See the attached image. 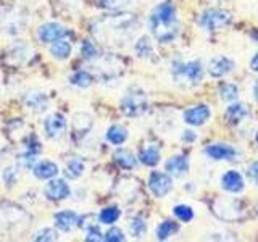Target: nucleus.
Returning a JSON list of instances; mask_svg holds the SVG:
<instances>
[{"label": "nucleus", "mask_w": 258, "mask_h": 242, "mask_svg": "<svg viewBox=\"0 0 258 242\" xmlns=\"http://www.w3.org/2000/svg\"><path fill=\"white\" fill-rule=\"evenodd\" d=\"M113 158H115L116 165L123 169H133L137 165V158L134 157V153L127 149H118L113 153Z\"/></svg>", "instance_id": "nucleus-21"}, {"label": "nucleus", "mask_w": 258, "mask_h": 242, "mask_svg": "<svg viewBox=\"0 0 258 242\" xmlns=\"http://www.w3.org/2000/svg\"><path fill=\"white\" fill-rule=\"evenodd\" d=\"M232 21V15L223 8H207L199 15V26L205 31H220L226 26H229Z\"/></svg>", "instance_id": "nucleus-5"}, {"label": "nucleus", "mask_w": 258, "mask_h": 242, "mask_svg": "<svg viewBox=\"0 0 258 242\" xmlns=\"http://www.w3.org/2000/svg\"><path fill=\"white\" fill-rule=\"evenodd\" d=\"M129 231L134 237H142L145 232H147V223H145L142 218H133L129 221Z\"/></svg>", "instance_id": "nucleus-33"}, {"label": "nucleus", "mask_w": 258, "mask_h": 242, "mask_svg": "<svg viewBox=\"0 0 258 242\" xmlns=\"http://www.w3.org/2000/svg\"><path fill=\"white\" fill-rule=\"evenodd\" d=\"M124 239H126L124 232L118 228H111L110 231H107V234H103V240H107V242H121Z\"/></svg>", "instance_id": "nucleus-36"}, {"label": "nucleus", "mask_w": 258, "mask_h": 242, "mask_svg": "<svg viewBox=\"0 0 258 242\" xmlns=\"http://www.w3.org/2000/svg\"><path fill=\"white\" fill-rule=\"evenodd\" d=\"M213 212L223 220L232 221L242 216V207L236 200H216L213 205Z\"/></svg>", "instance_id": "nucleus-9"}, {"label": "nucleus", "mask_w": 258, "mask_h": 242, "mask_svg": "<svg viewBox=\"0 0 258 242\" xmlns=\"http://www.w3.org/2000/svg\"><path fill=\"white\" fill-rule=\"evenodd\" d=\"M92 128V118L87 115V113H76L75 118H73V134L76 137H83L86 136Z\"/></svg>", "instance_id": "nucleus-19"}, {"label": "nucleus", "mask_w": 258, "mask_h": 242, "mask_svg": "<svg viewBox=\"0 0 258 242\" xmlns=\"http://www.w3.org/2000/svg\"><path fill=\"white\" fill-rule=\"evenodd\" d=\"M102 236H103V234L100 232L99 226H97L95 223L89 226V228H86V239H87V240H95V242H99V240H103Z\"/></svg>", "instance_id": "nucleus-37"}, {"label": "nucleus", "mask_w": 258, "mask_h": 242, "mask_svg": "<svg viewBox=\"0 0 258 242\" xmlns=\"http://www.w3.org/2000/svg\"><path fill=\"white\" fill-rule=\"evenodd\" d=\"M131 0H100L102 7L108 8V10H119L126 5H129Z\"/></svg>", "instance_id": "nucleus-38"}, {"label": "nucleus", "mask_w": 258, "mask_h": 242, "mask_svg": "<svg viewBox=\"0 0 258 242\" xmlns=\"http://www.w3.org/2000/svg\"><path fill=\"white\" fill-rule=\"evenodd\" d=\"M105 137H107V141L113 145H121L124 144L126 139H127V129L124 126H119V125H113L108 128L107 134H105Z\"/></svg>", "instance_id": "nucleus-23"}, {"label": "nucleus", "mask_w": 258, "mask_h": 242, "mask_svg": "<svg viewBox=\"0 0 258 242\" xmlns=\"http://www.w3.org/2000/svg\"><path fill=\"white\" fill-rule=\"evenodd\" d=\"M234 70V62L228 56H215L208 63V73L213 78H223Z\"/></svg>", "instance_id": "nucleus-14"}, {"label": "nucleus", "mask_w": 258, "mask_h": 242, "mask_svg": "<svg viewBox=\"0 0 258 242\" xmlns=\"http://www.w3.org/2000/svg\"><path fill=\"white\" fill-rule=\"evenodd\" d=\"M182 141L184 142H189V144L196 142L197 141V134L194 133L192 129H185V131H182Z\"/></svg>", "instance_id": "nucleus-40"}, {"label": "nucleus", "mask_w": 258, "mask_h": 242, "mask_svg": "<svg viewBox=\"0 0 258 242\" xmlns=\"http://www.w3.org/2000/svg\"><path fill=\"white\" fill-rule=\"evenodd\" d=\"M44 194H45V197L48 200H63V199L70 197L71 189H70V186L67 184V181H63V179H52L50 183L45 186Z\"/></svg>", "instance_id": "nucleus-13"}, {"label": "nucleus", "mask_w": 258, "mask_h": 242, "mask_svg": "<svg viewBox=\"0 0 258 242\" xmlns=\"http://www.w3.org/2000/svg\"><path fill=\"white\" fill-rule=\"evenodd\" d=\"M256 213H258V204H256Z\"/></svg>", "instance_id": "nucleus-44"}, {"label": "nucleus", "mask_w": 258, "mask_h": 242, "mask_svg": "<svg viewBox=\"0 0 258 242\" xmlns=\"http://www.w3.org/2000/svg\"><path fill=\"white\" fill-rule=\"evenodd\" d=\"M50 53L55 56V58H58V60L68 58L70 53H71V44L68 42V40H63V39L55 40V42H52Z\"/></svg>", "instance_id": "nucleus-26"}, {"label": "nucleus", "mask_w": 258, "mask_h": 242, "mask_svg": "<svg viewBox=\"0 0 258 242\" xmlns=\"http://www.w3.org/2000/svg\"><path fill=\"white\" fill-rule=\"evenodd\" d=\"M81 53H83L86 60H94L99 56V50H97V47L91 40H84V42L81 44Z\"/></svg>", "instance_id": "nucleus-34"}, {"label": "nucleus", "mask_w": 258, "mask_h": 242, "mask_svg": "<svg viewBox=\"0 0 258 242\" xmlns=\"http://www.w3.org/2000/svg\"><path fill=\"white\" fill-rule=\"evenodd\" d=\"M149 29L160 44L174 42L181 31V23L174 5L165 2L153 8L149 16Z\"/></svg>", "instance_id": "nucleus-2"}, {"label": "nucleus", "mask_w": 258, "mask_h": 242, "mask_svg": "<svg viewBox=\"0 0 258 242\" xmlns=\"http://www.w3.org/2000/svg\"><path fill=\"white\" fill-rule=\"evenodd\" d=\"M139 23L134 15L121 13L97 20L92 24L94 36L105 44H124L136 32Z\"/></svg>", "instance_id": "nucleus-1"}, {"label": "nucleus", "mask_w": 258, "mask_h": 242, "mask_svg": "<svg viewBox=\"0 0 258 242\" xmlns=\"http://www.w3.org/2000/svg\"><path fill=\"white\" fill-rule=\"evenodd\" d=\"M253 95H255V99H256V102H258V79H256V83H255V86H253Z\"/></svg>", "instance_id": "nucleus-42"}, {"label": "nucleus", "mask_w": 258, "mask_h": 242, "mask_svg": "<svg viewBox=\"0 0 258 242\" xmlns=\"http://www.w3.org/2000/svg\"><path fill=\"white\" fill-rule=\"evenodd\" d=\"M179 231V224L174 223V221H161L158 224V228H157V239L160 240H166L169 239L171 236H174V234Z\"/></svg>", "instance_id": "nucleus-25"}, {"label": "nucleus", "mask_w": 258, "mask_h": 242, "mask_svg": "<svg viewBox=\"0 0 258 242\" xmlns=\"http://www.w3.org/2000/svg\"><path fill=\"white\" fill-rule=\"evenodd\" d=\"M139 160L145 166H155L160 161V149L155 147V145H147L141 150Z\"/></svg>", "instance_id": "nucleus-24"}, {"label": "nucleus", "mask_w": 258, "mask_h": 242, "mask_svg": "<svg viewBox=\"0 0 258 242\" xmlns=\"http://www.w3.org/2000/svg\"><path fill=\"white\" fill-rule=\"evenodd\" d=\"M48 105V99L44 92H32L26 97V107L31 111H44Z\"/></svg>", "instance_id": "nucleus-22"}, {"label": "nucleus", "mask_w": 258, "mask_h": 242, "mask_svg": "<svg viewBox=\"0 0 258 242\" xmlns=\"http://www.w3.org/2000/svg\"><path fill=\"white\" fill-rule=\"evenodd\" d=\"M56 239H58V232L52 228H45L42 231L36 232V236H34V240H56Z\"/></svg>", "instance_id": "nucleus-35"}, {"label": "nucleus", "mask_w": 258, "mask_h": 242, "mask_svg": "<svg viewBox=\"0 0 258 242\" xmlns=\"http://www.w3.org/2000/svg\"><path fill=\"white\" fill-rule=\"evenodd\" d=\"M134 50H136L137 55L142 56V58H150V56L153 55V47L150 44V39L149 37H141L136 42Z\"/></svg>", "instance_id": "nucleus-28"}, {"label": "nucleus", "mask_w": 258, "mask_h": 242, "mask_svg": "<svg viewBox=\"0 0 258 242\" xmlns=\"http://www.w3.org/2000/svg\"><path fill=\"white\" fill-rule=\"evenodd\" d=\"M171 78L176 86L181 89H192L197 87L204 81V65L200 60H189L184 62L181 58H174L171 62Z\"/></svg>", "instance_id": "nucleus-3"}, {"label": "nucleus", "mask_w": 258, "mask_h": 242, "mask_svg": "<svg viewBox=\"0 0 258 242\" xmlns=\"http://www.w3.org/2000/svg\"><path fill=\"white\" fill-rule=\"evenodd\" d=\"M220 95L224 102H234L239 97V89L236 84H223L221 89H220Z\"/></svg>", "instance_id": "nucleus-32"}, {"label": "nucleus", "mask_w": 258, "mask_h": 242, "mask_svg": "<svg viewBox=\"0 0 258 242\" xmlns=\"http://www.w3.org/2000/svg\"><path fill=\"white\" fill-rule=\"evenodd\" d=\"M119 216H121V212H119L118 207H107L100 212L99 220L103 224H113V223H116V220Z\"/></svg>", "instance_id": "nucleus-29"}, {"label": "nucleus", "mask_w": 258, "mask_h": 242, "mask_svg": "<svg viewBox=\"0 0 258 242\" xmlns=\"http://www.w3.org/2000/svg\"><path fill=\"white\" fill-rule=\"evenodd\" d=\"M92 81H94L92 75L87 71H76L75 75H71L70 78V83L78 87H89L92 84Z\"/></svg>", "instance_id": "nucleus-30"}, {"label": "nucleus", "mask_w": 258, "mask_h": 242, "mask_svg": "<svg viewBox=\"0 0 258 242\" xmlns=\"http://www.w3.org/2000/svg\"><path fill=\"white\" fill-rule=\"evenodd\" d=\"M173 213H174V216L177 218V220L182 221V223H189V221L194 220V210L189 205H182V204L176 205L173 208Z\"/></svg>", "instance_id": "nucleus-31"}, {"label": "nucleus", "mask_w": 258, "mask_h": 242, "mask_svg": "<svg viewBox=\"0 0 258 242\" xmlns=\"http://www.w3.org/2000/svg\"><path fill=\"white\" fill-rule=\"evenodd\" d=\"M67 34H68V31L56 23H45L37 31V37L42 40V42H47V44H52V42H55V40L64 37Z\"/></svg>", "instance_id": "nucleus-12"}, {"label": "nucleus", "mask_w": 258, "mask_h": 242, "mask_svg": "<svg viewBox=\"0 0 258 242\" xmlns=\"http://www.w3.org/2000/svg\"><path fill=\"white\" fill-rule=\"evenodd\" d=\"M247 174L250 177V181H253L256 186H258V160L253 161V163H250L248 168H247Z\"/></svg>", "instance_id": "nucleus-39"}, {"label": "nucleus", "mask_w": 258, "mask_h": 242, "mask_svg": "<svg viewBox=\"0 0 258 242\" xmlns=\"http://www.w3.org/2000/svg\"><path fill=\"white\" fill-rule=\"evenodd\" d=\"M31 218L23 208L16 207L15 204L0 205V232L10 234V236H18L29 226Z\"/></svg>", "instance_id": "nucleus-4"}, {"label": "nucleus", "mask_w": 258, "mask_h": 242, "mask_svg": "<svg viewBox=\"0 0 258 242\" xmlns=\"http://www.w3.org/2000/svg\"><path fill=\"white\" fill-rule=\"evenodd\" d=\"M53 220L56 228L63 232H71L76 226H79V216L71 210H63V212L55 213Z\"/></svg>", "instance_id": "nucleus-15"}, {"label": "nucleus", "mask_w": 258, "mask_h": 242, "mask_svg": "<svg viewBox=\"0 0 258 242\" xmlns=\"http://www.w3.org/2000/svg\"><path fill=\"white\" fill-rule=\"evenodd\" d=\"M250 70L255 71V73H258V53H255V55H253V58H252V62H250Z\"/></svg>", "instance_id": "nucleus-41"}, {"label": "nucleus", "mask_w": 258, "mask_h": 242, "mask_svg": "<svg viewBox=\"0 0 258 242\" xmlns=\"http://www.w3.org/2000/svg\"><path fill=\"white\" fill-rule=\"evenodd\" d=\"M149 110V99L145 92L139 91V89H133L129 91L123 100H121V111L129 118H139L145 115Z\"/></svg>", "instance_id": "nucleus-6"}, {"label": "nucleus", "mask_w": 258, "mask_h": 242, "mask_svg": "<svg viewBox=\"0 0 258 242\" xmlns=\"http://www.w3.org/2000/svg\"><path fill=\"white\" fill-rule=\"evenodd\" d=\"M212 116V110H210L208 105L202 103V105H197V107H192L189 110L184 111V121L190 126H202L205 125L207 121Z\"/></svg>", "instance_id": "nucleus-10"}, {"label": "nucleus", "mask_w": 258, "mask_h": 242, "mask_svg": "<svg viewBox=\"0 0 258 242\" xmlns=\"http://www.w3.org/2000/svg\"><path fill=\"white\" fill-rule=\"evenodd\" d=\"M149 188L155 197H165L173 189V179L168 173L153 171L149 177Z\"/></svg>", "instance_id": "nucleus-7"}, {"label": "nucleus", "mask_w": 258, "mask_h": 242, "mask_svg": "<svg viewBox=\"0 0 258 242\" xmlns=\"http://www.w3.org/2000/svg\"><path fill=\"white\" fill-rule=\"evenodd\" d=\"M248 115H250V108L245 103H232L226 108V119H228L231 125L242 123Z\"/></svg>", "instance_id": "nucleus-18"}, {"label": "nucleus", "mask_w": 258, "mask_h": 242, "mask_svg": "<svg viewBox=\"0 0 258 242\" xmlns=\"http://www.w3.org/2000/svg\"><path fill=\"white\" fill-rule=\"evenodd\" d=\"M205 153L212 160H224V161H234L240 155V152L229 144H210L205 149Z\"/></svg>", "instance_id": "nucleus-8"}, {"label": "nucleus", "mask_w": 258, "mask_h": 242, "mask_svg": "<svg viewBox=\"0 0 258 242\" xmlns=\"http://www.w3.org/2000/svg\"><path fill=\"white\" fill-rule=\"evenodd\" d=\"M84 173V163L79 158H71L67 161V176L71 179H78Z\"/></svg>", "instance_id": "nucleus-27"}, {"label": "nucleus", "mask_w": 258, "mask_h": 242, "mask_svg": "<svg viewBox=\"0 0 258 242\" xmlns=\"http://www.w3.org/2000/svg\"><path fill=\"white\" fill-rule=\"evenodd\" d=\"M165 169L168 174L176 176V177H182L189 173V160L184 155H173L171 158H168Z\"/></svg>", "instance_id": "nucleus-16"}, {"label": "nucleus", "mask_w": 258, "mask_h": 242, "mask_svg": "<svg viewBox=\"0 0 258 242\" xmlns=\"http://www.w3.org/2000/svg\"><path fill=\"white\" fill-rule=\"evenodd\" d=\"M58 174V166L53 161H48V160H44V161H39V163L34 166V176L39 177V179H52Z\"/></svg>", "instance_id": "nucleus-20"}, {"label": "nucleus", "mask_w": 258, "mask_h": 242, "mask_svg": "<svg viewBox=\"0 0 258 242\" xmlns=\"http://www.w3.org/2000/svg\"><path fill=\"white\" fill-rule=\"evenodd\" d=\"M44 129L50 139H58V137L63 136V133L67 131V119H64V116L60 115V113H53V115L45 118Z\"/></svg>", "instance_id": "nucleus-11"}, {"label": "nucleus", "mask_w": 258, "mask_h": 242, "mask_svg": "<svg viewBox=\"0 0 258 242\" xmlns=\"http://www.w3.org/2000/svg\"><path fill=\"white\" fill-rule=\"evenodd\" d=\"M256 144H258V134H256Z\"/></svg>", "instance_id": "nucleus-43"}, {"label": "nucleus", "mask_w": 258, "mask_h": 242, "mask_svg": "<svg viewBox=\"0 0 258 242\" xmlns=\"http://www.w3.org/2000/svg\"><path fill=\"white\" fill-rule=\"evenodd\" d=\"M221 186L226 192L231 194H239L242 189H244V177L239 171H234V169H229L226 171L221 177Z\"/></svg>", "instance_id": "nucleus-17"}]
</instances>
